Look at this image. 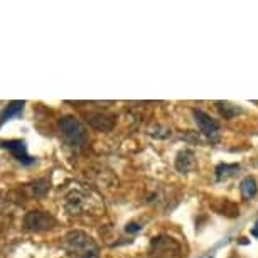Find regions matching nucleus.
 <instances>
[{"mask_svg": "<svg viewBox=\"0 0 258 258\" xmlns=\"http://www.w3.org/2000/svg\"><path fill=\"white\" fill-rule=\"evenodd\" d=\"M68 258H100V248L88 233L75 230L70 231L62 241Z\"/></svg>", "mask_w": 258, "mask_h": 258, "instance_id": "1", "label": "nucleus"}, {"mask_svg": "<svg viewBox=\"0 0 258 258\" xmlns=\"http://www.w3.org/2000/svg\"><path fill=\"white\" fill-rule=\"evenodd\" d=\"M59 132L64 142L71 147H83L88 142V134L85 126L73 116H64L59 120Z\"/></svg>", "mask_w": 258, "mask_h": 258, "instance_id": "2", "label": "nucleus"}, {"mask_svg": "<svg viewBox=\"0 0 258 258\" xmlns=\"http://www.w3.org/2000/svg\"><path fill=\"white\" fill-rule=\"evenodd\" d=\"M181 256H182V246L172 236L160 235L155 236L150 241L149 258H181Z\"/></svg>", "mask_w": 258, "mask_h": 258, "instance_id": "3", "label": "nucleus"}, {"mask_svg": "<svg viewBox=\"0 0 258 258\" xmlns=\"http://www.w3.org/2000/svg\"><path fill=\"white\" fill-rule=\"evenodd\" d=\"M24 226L29 231H47L56 226V218L46 211H31L24 216Z\"/></svg>", "mask_w": 258, "mask_h": 258, "instance_id": "4", "label": "nucleus"}, {"mask_svg": "<svg viewBox=\"0 0 258 258\" xmlns=\"http://www.w3.org/2000/svg\"><path fill=\"white\" fill-rule=\"evenodd\" d=\"M91 203H93V199H91L86 192L71 191L66 196L64 206H66V211L70 214H83L91 208Z\"/></svg>", "mask_w": 258, "mask_h": 258, "instance_id": "5", "label": "nucleus"}, {"mask_svg": "<svg viewBox=\"0 0 258 258\" xmlns=\"http://www.w3.org/2000/svg\"><path fill=\"white\" fill-rule=\"evenodd\" d=\"M0 147L9 150L19 162H22L26 165H31L34 162V159L27 154L26 142H22V140H0Z\"/></svg>", "mask_w": 258, "mask_h": 258, "instance_id": "6", "label": "nucleus"}, {"mask_svg": "<svg viewBox=\"0 0 258 258\" xmlns=\"http://www.w3.org/2000/svg\"><path fill=\"white\" fill-rule=\"evenodd\" d=\"M194 120H196L198 126L201 128V132L209 139H218V134H220V125H218L216 120H213L211 116L206 115L201 110L194 111Z\"/></svg>", "mask_w": 258, "mask_h": 258, "instance_id": "7", "label": "nucleus"}, {"mask_svg": "<svg viewBox=\"0 0 258 258\" xmlns=\"http://www.w3.org/2000/svg\"><path fill=\"white\" fill-rule=\"evenodd\" d=\"M194 164H196V159H194L191 150H182L176 159V167L181 172H189L191 169H194Z\"/></svg>", "mask_w": 258, "mask_h": 258, "instance_id": "8", "label": "nucleus"}, {"mask_svg": "<svg viewBox=\"0 0 258 258\" xmlns=\"http://www.w3.org/2000/svg\"><path fill=\"white\" fill-rule=\"evenodd\" d=\"M24 101H12L11 105L6 106V108L2 110V113H0V126H2L4 123H6L7 120L14 118V116L21 115L22 110H24Z\"/></svg>", "mask_w": 258, "mask_h": 258, "instance_id": "9", "label": "nucleus"}, {"mask_svg": "<svg viewBox=\"0 0 258 258\" xmlns=\"http://www.w3.org/2000/svg\"><path fill=\"white\" fill-rule=\"evenodd\" d=\"M240 191H241V196L245 199H251L253 196L256 194V182L253 177H245L241 181V186H240Z\"/></svg>", "mask_w": 258, "mask_h": 258, "instance_id": "10", "label": "nucleus"}, {"mask_svg": "<svg viewBox=\"0 0 258 258\" xmlns=\"http://www.w3.org/2000/svg\"><path fill=\"white\" fill-rule=\"evenodd\" d=\"M240 169V165H228V164H221V165H218L216 167V177L220 179H226V177H230L233 176V174L236 172V170Z\"/></svg>", "mask_w": 258, "mask_h": 258, "instance_id": "11", "label": "nucleus"}, {"mask_svg": "<svg viewBox=\"0 0 258 258\" xmlns=\"http://www.w3.org/2000/svg\"><path fill=\"white\" fill-rule=\"evenodd\" d=\"M139 230H140V226H137L135 223H132V225L126 226V231H139Z\"/></svg>", "mask_w": 258, "mask_h": 258, "instance_id": "12", "label": "nucleus"}, {"mask_svg": "<svg viewBox=\"0 0 258 258\" xmlns=\"http://www.w3.org/2000/svg\"><path fill=\"white\" fill-rule=\"evenodd\" d=\"M251 235L258 238V221H256V225L253 226V230H251Z\"/></svg>", "mask_w": 258, "mask_h": 258, "instance_id": "13", "label": "nucleus"}]
</instances>
